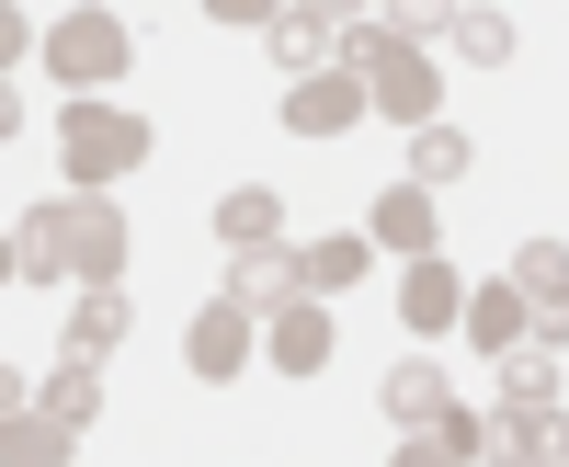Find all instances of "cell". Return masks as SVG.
Segmentation results:
<instances>
[{"mask_svg":"<svg viewBox=\"0 0 569 467\" xmlns=\"http://www.w3.org/2000/svg\"><path fill=\"white\" fill-rule=\"evenodd\" d=\"M399 319H410V331H456V319H467V286H456L445 262H410V274H399Z\"/></svg>","mask_w":569,"mask_h":467,"instance_id":"cell-16","label":"cell"},{"mask_svg":"<svg viewBox=\"0 0 569 467\" xmlns=\"http://www.w3.org/2000/svg\"><path fill=\"white\" fill-rule=\"evenodd\" d=\"M512 297L569 342V240H525V251H512Z\"/></svg>","mask_w":569,"mask_h":467,"instance_id":"cell-11","label":"cell"},{"mask_svg":"<svg viewBox=\"0 0 569 467\" xmlns=\"http://www.w3.org/2000/svg\"><path fill=\"white\" fill-rule=\"evenodd\" d=\"M262 354L284 365V377H319V365H330V308H319V297H297V308L262 331Z\"/></svg>","mask_w":569,"mask_h":467,"instance_id":"cell-15","label":"cell"},{"mask_svg":"<svg viewBox=\"0 0 569 467\" xmlns=\"http://www.w3.org/2000/svg\"><path fill=\"white\" fill-rule=\"evenodd\" d=\"M388 467H467V456H456L445 434H399V456H388Z\"/></svg>","mask_w":569,"mask_h":467,"instance_id":"cell-25","label":"cell"},{"mask_svg":"<svg viewBox=\"0 0 569 467\" xmlns=\"http://www.w3.org/2000/svg\"><path fill=\"white\" fill-rule=\"evenodd\" d=\"M365 115H376V103H365L353 69H319V80L284 91V126H297V137H342V126H365Z\"/></svg>","mask_w":569,"mask_h":467,"instance_id":"cell-7","label":"cell"},{"mask_svg":"<svg viewBox=\"0 0 569 467\" xmlns=\"http://www.w3.org/2000/svg\"><path fill=\"white\" fill-rule=\"evenodd\" d=\"M297 286H308V274H297V251H284V240H262V251L228 262V308H251V319H262V308L284 319V308H297Z\"/></svg>","mask_w":569,"mask_h":467,"instance_id":"cell-9","label":"cell"},{"mask_svg":"<svg viewBox=\"0 0 569 467\" xmlns=\"http://www.w3.org/2000/svg\"><path fill=\"white\" fill-rule=\"evenodd\" d=\"M58 160H69V182H80V195H103V182H126L137 160H149V126H137L126 103H69Z\"/></svg>","mask_w":569,"mask_h":467,"instance_id":"cell-2","label":"cell"},{"mask_svg":"<svg viewBox=\"0 0 569 467\" xmlns=\"http://www.w3.org/2000/svg\"><path fill=\"white\" fill-rule=\"evenodd\" d=\"M297 274H308V297L353 286V274H365V240H308V251H297Z\"/></svg>","mask_w":569,"mask_h":467,"instance_id":"cell-24","label":"cell"},{"mask_svg":"<svg viewBox=\"0 0 569 467\" xmlns=\"http://www.w3.org/2000/svg\"><path fill=\"white\" fill-rule=\"evenodd\" d=\"M182 365H194V377H240L251 365V308H194V331H182Z\"/></svg>","mask_w":569,"mask_h":467,"instance_id":"cell-13","label":"cell"},{"mask_svg":"<svg viewBox=\"0 0 569 467\" xmlns=\"http://www.w3.org/2000/svg\"><path fill=\"white\" fill-rule=\"evenodd\" d=\"M525 297H512V286H479V297H467V331H479V354H512V342H525Z\"/></svg>","mask_w":569,"mask_h":467,"instance_id":"cell-18","label":"cell"},{"mask_svg":"<svg viewBox=\"0 0 569 467\" xmlns=\"http://www.w3.org/2000/svg\"><path fill=\"white\" fill-rule=\"evenodd\" d=\"M0 467H69V423H46V410H12V423H0Z\"/></svg>","mask_w":569,"mask_h":467,"instance_id":"cell-17","label":"cell"},{"mask_svg":"<svg viewBox=\"0 0 569 467\" xmlns=\"http://www.w3.org/2000/svg\"><path fill=\"white\" fill-rule=\"evenodd\" d=\"M126 58H137V34L114 23V12H69V23H46V69L58 80H126Z\"/></svg>","mask_w":569,"mask_h":467,"instance_id":"cell-4","label":"cell"},{"mask_svg":"<svg viewBox=\"0 0 569 467\" xmlns=\"http://www.w3.org/2000/svg\"><path fill=\"white\" fill-rule=\"evenodd\" d=\"M34 410H46V423H69V434H80V423H91V410H103V377H91V365L69 354V365H58V377H46V399H34Z\"/></svg>","mask_w":569,"mask_h":467,"instance_id":"cell-20","label":"cell"},{"mask_svg":"<svg viewBox=\"0 0 569 467\" xmlns=\"http://www.w3.org/2000/svg\"><path fill=\"white\" fill-rule=\"evenodd\" d=\"M467 171H479V149H467L456 126H421L410 137V182H467Z\"/></svg>","mask_w":569,"mask_h":467,"instance_id":"cell-21","label":"cell"},{"mask_svg":"<svg viewBox=\"0 0 569 467\" xmlns=\"http://www.w3.org/2000/svg\"><path fill=\"white\" fill-rule=\"evenodd\" d=\"M262 46H273L284 80H319L330 58H342V23H330V12H262Z\"/></svg>","mask_w":569,"mask_h":467,"instance_id":"cell-10","label":"cell"},{"mask_svg":"<svg viewBox=\"0 0 569 467\" xmlns=\"http://www.w3.org/2000/svg\"><path fill=\"white\" fill-rule=\"evenodd\" d=\"M433 240H445L433 195H421V182H388V195H376V251H399V262H433Z\"/></svg>","mask_w":569,"mask_h":467,"instance_id":"cell-12","label":"cell"},{"mask_svg":"<svg viewBox=\"0 0 569 467\" xmlns=\"http://www.w3.org/2000/svg\"><path fill=\"white\" fill-rule=\"evenodd\" d=\"M445 46H456L467 69H501V58H512V23H501V12H445Z\"/></svg>","mask_w":569,"mask_h":467,"instance_id":"cell-22","label":"cell"},{"mask_svg":"<svg viewBox=\"0 0 569 467\" xmlns=\"http://www.w3.org/2000/svg\"><path fill=\"white\" fill-rule=\"evenodd\" d=\"M217 228H228V251H262L273 228H284V195H262V182H240V195L217 206Z\"/></svg>","mask_w":569,"mask_h":467,"instance_id":"cell-19","label":"cell"},{"mask_svg":"<svg viewBox=\"0 0 569 467\" xmlns=\"http://www.w3.org/2000/svg\"><path fill=\"white\" fill-rule=\"evenodd\" d=\"M558 377H569V342L558 331H525L501 354V410H558Z\"/></svg>","mask_w":569,"mask_h":467,"instance_id":"cell-8","label":"cell"},{"mask_svg":"<svg viewBox=\"0 0 569 467\" xmlns=\"http://www.w3.org/2000/svg\"><path fill=\"white\" fill-rule=\"evenodd\" d=\"M388 423H399V434H445V423H456V377H445L433 354L388 365Z\"/></svg>","mask_w":569,"mask_h":467,"instance_id":"cell-6","label":"cell"},{"mask_svg":"<svg viewBox=\"0 0 569 467\" xmlns=\"http://www.w3.org/2000/svg\"><path fill=\"white\" fill-rule=\"evenodd\" d=\"M126 331H137L126 286H80V297H69V354H80V365H103V354H114Z\"/></svg>","mask_w":569,"mask_h":467,"instance_id":"cell-14","label":"cell"},{"mask_svg":"<svg viewBox=\"0 0 569 467\" xmlns=\"http://www.w3.org/2000/svg\"><path fill=\"white\" fill-rule=\"evenodd\" d=\"M12 274H23V286H58V274H69V262H58V228H46V206L12 228Z\"/></svg>","mask_w":569,"mask_h":467,"instance_id":"cell-23","label":"cell"},{"mask_svg":"<svg viewBox=\"0 0 569 467\" xmlns=\"http://www.w3.org/2000/svg\"><path fill=\"white\" fill-rule=\"evenodd\" d=\"M342 58H353V80H365V103L388 115V126H433V69H421V46H399L388 23H342Z\"/></svg>","mask_w":569,"mask_h":467,"instance_id":"cell-1","label":"cell"},{"mask_svg":"<svg viewBox=\"0 0 569 467\" xmlns=\"http://www.w3.org/2000/svg\"><path fill=\"white\" fill-rule=\"evenodd\" d=\"M46 228H58V262L80 274V286H126V217L103 195H69V206H46Z\"/></svg>","mask_w":569,"mask_h":467,"instance_id":"cell-3","label":"cell"},{"mask_svg":"<svg viewBox=\"0 0 569 467\" xmlns=\"http://www.w3.org/2000/svg\"><path fill=\"white\" fill-rule=\"evenodd\" d=\"M479 467H569V423L558 410H479Z\"/></svg>","mask_w":569,"mask_h":467,"instance_id":"cell-5","label":"cell"}]
</instances>
